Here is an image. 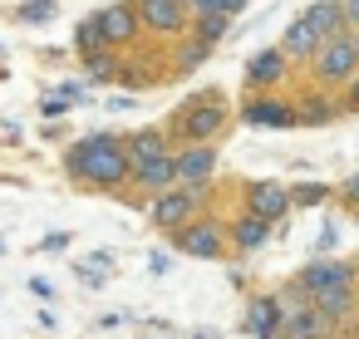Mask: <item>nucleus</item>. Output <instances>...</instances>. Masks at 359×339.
<instances>
[{
	"instance_id": "nucleus-18",
	"label": "nucleus",
	"mask_w": 359,
	"mask_h": 339,
	"mask_svg": "<svg viewBox=\"0 0 359 339\" xmlns=\"http://www.w3.org/2000/svg\"><path fill=\"white\" fill-rule=\"evenodd\" d=\"M295 113H300V123L320 128V123H330V118L344 113V94H330V89H320V94H300V99H295Z\"/></svg>"
},
{
	"instance_id": "nucleus-14",
	"label": "nucleus",
	"mask_w": 359,
	"mask_h": 339,
	"mask_svg": "<svg viewBox=\"0 0 359 339\" xmlns=\"http://www.w3.org/2000/svg\"><path fill=\"white\" fill-rule=\"evenodd\" d=\"M172 187H177L172 153H163V158H153V162L133 167V182H128V192H143V197H163V192H172Z\"/></svg>"
},
{
	"instance_id": "nucleus-40",
	"label": "nucleus",
	"mask_w": 359,
	"mask_h": 339,
	"mask_svg": "<svg viewBox=\"0 0 359 339\" xmlns=\"http://www.w3.org/2000/svg\"><path fill=\"white\" fill-rule=\"evenodd\" d=\"M354 221H359V212H354Z\"/></svg>"
},
{
	"instance_id": "nucleus-23",
	"label": "nucleus",
	"mask_w": 359,
	"mask_h": 339,
	"mask_svg": "<svg viewBox=\"0 0 359 339\" xmlns=\"http://www.w3.org/2000/svg\"><path fill=\"white\" fill-rule=\"evenodd\" d=\"M207 55H212V45H207V40H197V35L187 40V35H182V40H177V50H172V74H177V69H197Z\"/></svg>"
},
{
	"instance_id": "nucleus-8",
	"label": "nucleus",
	"mask_w": 359,
	"mask_h": 339,
	"mask_svg": "<svg viewBox=\"0 0 359 339\" xmlns=\"http://www.w3.org/2000/svg\"><path fill=\"white\" fill-rule=\"evenodd\" d=\"M138 20H143V30H153L163 40H182L192 25V11H187V0H138Z\"/></svg>"
},
{
	"instance_id": "nucleus-25",
	"label": "nucleus",
	"mask_w": 359,
	"mask_h": 339,
	"mask_svg": "<svg viewBox=\"0 0 359 339\" xmlns=\"http://www.w3.org/2000/svg\"><path fill=\"white\" fill-rule=\"evenodd\" d=\"M74 275H79L84 285H104V280L114 275V256H109V251H94L89 261H79V265H74Z\"/></svg>"
},
{
	"instance_id": "nucleus-32",
	"label": "nucleus",
	"mask_w": 359,
	"mask_h": 339,
	"mask_svg": "<svg viewBox=\"0 0 359 339\" xmlns=\"http://www.w3.org/2000/svg\"><path fill=\"white\" fill-rule=\"evenodd\" d=\"M212 6H217L222 15H231V20H236V15H241V11L251 6V0H212Z\"/></svg>"
},
{
	"instance_id": "nucleus-33",
	"label": "nucleus",
	"mask_w": 359,
	"mask_h": 339,
	"mask_svg": "<svg viewBox=\"0 0 359 339\" xmlns=\"http://www.w3.org/2000/svg\"><path fill=\"white\" fill-rule=\"evenodd\" d=\"M344 109H349V113H359V74H354V84L344 89Z\"/></svg>"
},
{
	"instance_id": "nucleus-12",
	"label": "nucleus",
	"mask_w": 359,
	"mask_h": 339,
	"mask_svg": "<svg viewBox=\"0 0 359 339\" xmlns=\"http://www.w3.org/2000/svg\"><path fill=\"white\" fill-rule=\"evenodd\" d=\"M246 334H256V339H280L285 334V305H280L276 290L246 300Z\"/></svg>"
},
{
	"instance_id": "nucleus-31",
	"label": "nucleus",
	"mask_w": 359,
	"mask_h": 339,
	"mask_svg": "<svg viewBox=\"0 0 359 339\" xmlns=\"http://www.w3.org/2000/svg\"><path fill=\"white\" fill-rule=\"evenodd\" d=\"M40 113H45V118H65V113H69V99H65V94H55V99H45V104H40Z\"/></svg>"
},
{
	"instance_id": "nucleus-2",
	"label": "nucleus",
	"mask_w": 359,
	"mask_h": 339,
	"mask_svg": "<svg viewBox=\"0 0 359 339\" xmlns=\"http://www.w3.org/2000/svg\"><path fill=\"white\" fill-rule=\"evenodd\" d=\"M226 123H231V104H226L217 89H207V94L187 99V104L172 113V123H168L163 133H168L172 148H187V143H212Z\"/></svg>"
},
{
	"instance_id": "nucleus-35",
	"label": "nucleus",
	"mask_w": 359,
	"mask_h": 339,
	"mask_svg": "<svg viewBox=\"0 0 359 339\" xmlns=\"http://www.w3.org/2000/svg\"><path fill=\"white\" fill-rule=\"evenodd\" d=\"M30 290H35L40 300H55V285H50V280H30Z\"/></svg>"
},
{
	"instance_id": "nucleus-24",
	"label": "nucleus",
	"mask_w": 359,
	"mask_h": 339,
	"mask_svg": "<svg viewBox=\"0 0 359 339\" xmlns=\"http://www.w3.org/2000/svg\"><path fill=\"white\" fill-rule=\"evenodd\" d=\"M226 30H231V15H222V11L197 15V20H192V35H197V40H207V45H222V40H226Z\"/></svg>"
},
{
	"instance_id": "nucleus-3",
	"label": "nucleus",
	"mask_w": 359,
	"mask_h": 339,
	"mask_svg": "<svg viewBox=\"0 0 359 339\" xmlns=\"http://www.w3.org/2000/svg\"><path fill=\"white\" fill-rule=\"evenodd\" d=\"M354 74H359V40H354V30L325 40V50L310 60V79H315V89L344 94V89L354 84Z\"/></svg>"
},
{
	"instance_id": "nucleus-29",
	"label": "nucleus",
	"mask_w": 359,
	"mask_h": 339,
	"mask_svg": "<svg viewBox=\"0 0 359 339\" xmlns=\"http://www.w3.org/2000/svg\"><path fill=\"white\" fill-rule=\"evenodd\" d=\"M334 197H339L344 212H359V177H349L344 187H334Z\"/></svg>"
},
{
	"instance_id": "nucleus-16",
	"label": "nucleus",
	"mask_w": 359,
	"mask_h": 339,
	"mask_svg": "<svg viewBox=\"0 0 359 339\" xmlns=\"http://www.w3.org/2000/svg\"><path fill=\"white\" fill-rule=\"evenodd\" d=\"M99 15H104V35H109V50H118V45H133V40L143 35L138 6H109V11H99Z\"/></svg>"
},
{
	"instance_id": "nucleus-10",
	"label": "nucleus",
	"mask_w": 359,
	"mask_h": 339,
	"mask_svg": "<svg viewBox=\"0 0 359 339\" xmlns=\"http://www.w3.org/2000/svg\"><path fill=\"white\" fill-rule=\"evenodd\" d=\"M285 79H290V60H285L280 45L251 55V64H246V89H251V94H280Z\"/></svg>"
},
{
	"instance_id": "nucleus-21",
	"label": "nucleus",
	"mask_w": 359,
	"mask_h": 339,
	"mask_svg": "<svg viewBox=\"0 0 359 339\" xmlns=\"http://www.w3.org/2000/svg\"><path fill=\"white\" fill-rule=\"evenodd\" d=\"M123 143H128V162H133V167H143V162H153V158L172 153V143H168V133H163V128H138V133H128Z\"/></svg>"
},
{
	"instance_id": "nucleus-41",
	"label": "nucleus",
	"mask_w": 359,
	"mask_h": 339,
	"mask_svg": "<svg viewBox=\"0 0 359 339\" xmlns=\"http://www.w3.org/2000/svg\"><path fill=\"white\" fill-rule=\"evenodd\" d=\"M354 40H359V30H354Z\"/></svg>"
},
{
	"instance_id": "nucleus-37",
	"label": "nucleus",
	"mask_w": 359,
	"mask_h": 339,
	"mask_svg": "<svg viewBox=\"0 0 359 339\" xmlns=\"http://www.w3.org/2000/svg\"><path fill=\"white\" fill-rule=\"evenodd\" d=\"M344 334H349V339H359V319H354V324H349V329H344Z\"/></svg>"
},
{
	"instance_id": "nucleus-38",
	"label": "nucleus",
	"mask_w": 359,
	"mask_h": 339,
	"mask_svg": "<svg viewBox=\"0 0 359 339\" xmlns=\"http://www.w3.org/2000/svg\"><path fill=\"white\" fill-rule=\"evenodd\" d=\"M320 339H349V334H344V329H334V334H320Z\"/></svg>"
},
{
	"instance_id": "nucleus-27",
	"label": "nucleus",
	"mask_w": 359,
	"mask_h": 339,
	"mask_svg": "<svg viewBox=\"0 0 359 339\" xmlns=\"http://www.w3.org/2000/svg\"><path fill=\"white\" fill-rule=\"evenodd\" d=\"M84 69H89V79H109V74H118L123 64H118L114 50H94V55H84Z\"/></svg>"
},
{
	"instance_id": "nucleus-22",
	"label": "nucleus",
	"mask_w": 359,
	"mask_h": 339,
	"mask_svg": "<svg viewBox=\"0 0 359 339\" xmlns=\"http://www.w3.org/2000/svg\"><path fill=\"white\" fill-rule=\"evenodd\" d=\"M74 50L79 55H94V50H109V35H104V15H89L79 30H74Z\"/></svg>"
},
{
	"instance_id": "nucleus-7",
	"label": "nucleus",
	"mask_w": 359,
	"mask_h": 339,
	"mask_svg": "<svg viewBox=\"0 0 359 339\" xmlns=\"http://www.w3.org/2000/svg\"><path fill=\"white\" fill-rule=\"evenodd\" d=\"M241 207L256 212V216H266L271 226H280V221L295 212V202H290V182H276V177L246 182V187H241Z\"/></svg>"
},
{
	"instance_id": "nucleus-34",
	"label": "nucleus",
	"mask_w": 359,
	"mask_h": 339,
	"mask_svg": "<svg viewBox=\"0 0 359 339\" xmlns=\"http://www.w3.org/2000/svg\"><path fill=\"white\" fill-rule=\"evenodd\" d=\"M148 270H153V275H168V270H172V265H168V256H163V251H158V256H148Z\"/></svg>"
},
{
	"instance_id": "nucleus-6",
	"label": "nucleus",
	"mask_w": 359,
	"mask_h": 339,
	"mask_svg": "<svg viewBox=\"0 0 359 339\" xmlns=\"http://www.w3.org/2000/svg\"><path fill=\"white\" fill-rule=\"evenodd\" d=\"M236 113H241L246 128H300V113H295L290 94H246Z\"/></svg>"
},
{
	"instance_id": "nucleus-39",
	"label": "nucleus",
	"mask_w": 359,
	"mask_h": 339,
	"mask_svg": "<svg viewBox=\"0 0 359 339\" xmlns=\"http://www.w3.org/2000/svg\"><path fill=\"white\" fill-rule=\"evenodd\" d=\"M349 261H354V280H359V251H354V256H349Z\"/></svg>"
},
{
	"instance_id": "nucleus-5",
	"label": "nucleus",
	"mask_w": 359,
	"mask_h": 339,
	"mask_svg": "<svg viewBox=\"0 0 359 339\" xmlns=\"http://www.w3.org/2000/svg\"><path fill=\"white\" fill-rule=\"evenodd\" d=\"M172 251L192 256V261H226L231 251V231L217 212H202L197 221H187L182 231H172Z\"/></svg>"
},
{
	"instance_id": "nucleus-11",
	"label": "nucleus",
	"mask_w": 359,
	"mask_h": 339,
	"mask_svg": "<svg viewBox=\"0 0 359 339\" xmlns=\"http://www.w3.org/2000/svg\"><path fill=\"white\" fill-rule=\"evenodd\" d=\"M172 167H177V187H207L217 177V148L212 143L172 148Z\"/></svg>"
},
{
	"instance_id": "nucleus-28",
	"label": "nucleus",
	"mask_w": 359,
	"mask_h": 339,
	"mask_svg": "<svg viewBox=\"0 0 359 339\" xmlns=\"http://www.w3.org/2000/svg\"><path fill=\"white\" fill-rule=\"evenodd\" d=\"M276 295H280V305H285V310H300V305H310V295H305V285H300L295 275H290V280H285Z\"/></svg>"
},
{
	"instance_id": "nucleus-15",
	"label": "nucleus",
	"mask_w": 359,
	"mask_h": 339,
	"mask_svg": "<svg viewBox=\"0 0 359 339\" xmlns=\"http://www.w3.org/2000/svg\"><path fill=\"white\" fill-rule=\"evenodd\" d=\"M226 231H231V251H261V246L271 241V231H276V226H271L266 216H256V212H246V207H241V212L226 221Z\"/></svg>"
},
{
	"instance_id": "nucleus-36",
	"label": "nucleus",
	"mask_w": 359,
	"mask_h": 339,
	"mask_svg": "<svg viewBox=\"0 0 359 339\" xmlns=\"http://www.w3.org/2000/svg\"><path fill=\"white\" fill-rule=\"evenodd\" d=\"M344 15H349V25H359V0H344Z\"/></svg>"
},
{
	"instance_id": "nucleus-17",
	"label": "nucleus",
	"mask_w": 359,
	"mask_h": 339,
	"mask_svg": "<svg viewBox=\"0 0 359 339\" xmlns=\"http://www.w3.org/2000/svg\"><path fill=\"white\" fill-rule=\"evenodd\" d=\"M320 40H334V35H344L349 30V15H344V0H315V6L300 15Z\"/></svg>"
},
{
	"instance_id": "nucleus-19",
	"label": "nucleus",
	"mask_w": 359,
	"mask_h": 339,
	"mask_svg": "<svg viewBox=\"0 0 359 339\" xmlns=\"http://www.w3.org/2000/svg\"><path fill=\"white\" fill-rule=\"evenodd\" d=\"M320 334H334V324H330L315 305L285 310V334H280V339H320Z\"/></svg>"
},
{
	"instance_id": "nucleus-26",
	"label": "nucleus",
	"mask_w": 359,
	"mask_h": 339,
	"mask_svg": "<svg viewBox=\"0 0 359 339\" xmlns=\"http://www.w3.org/2000/svg\"><path fill=\"white\" fill-rule=\"evenodd\" d=\"M334 197V187H325V182H300V187H290V202L295 207H325Z\"/></svg>"
},
{
	"instance_id": "nucleus-13",
	"label": "nucleus",
	"mask_w": 359,
	"mask_h": 339,
	"mask_svg": "<svg viewBox=\"0 0 359 339\" xmlns=\"http://www.w3.org/2000/svg\"><path fill=\"white\" fill-rule=\"evenodd\" d=\"M310 305L334 324V329H349L359 319V285H334V290H320L310 295Z\"/></svg>"
},
{
	"instance_id": "nucleus-4",
	"label": "nucleus",
	"mask_w": 359,
	"mask_h": 339,
	"mask_svg": "<svg viewBox=\"0 0 359 339\" xmlns=\"http://www.w3.org/2000/svg\"><path fill=\"white\" fill-rule=\"evenodd\" d=\"M207 202H212V182L207 187H172V192H163V197H148L143 202V212H148V226H158V231H182L187 221H197L202 212H207Z\"/></svg>"
},
{
	"instance_id": "nucleus-9",
	"label": "nucleus",
	"mask_w": 359,
	"mask_h": 339,
	"mask_svg": "<svg viewBox=\"0 0 359 339\" xmlns=\"http://www.w3.org/2000/svg\"><path fill=\"white\" fill-rule=\"evenodd\" d=\"M295 280L305 285V295H320V290H334V285H359L354 261H344V256H315L295 270Z\"/></svg>"
},
{
	"instance_id": "nucleus-20",
	"label": "nucleus",
	"mask_w": 359,
	"mask_h": 339,
	"mask_svg": "<svg viewBox=\"0 0 359 339\" xmlns=\"http://www.w3.org/2000/svg\"><path fill=\"white\" fill-rule=\"evenodd\" d=\"M280 50H285V60H290V64H310V60H315V55L325 50V40H320V35H315V30H310L305 20H295V25L285 30Z\"/></svg>"
},
{
	"instance_id": "nucleus-30",
	"label": "nucleus",
	"mask_w": 359,
	"mask_h": 339,
	"mask_svg": "<svg viewBox=\"0 0 359 339\" xmlns=\"http://www.w3.org/2000/svg\"><path fill=\"white\" fill-rule=\"evenodd\" d=\"M55 15V6L50 0H35V6H20V20H50Z\"/></svg>"
},
{
	"instance_id": "nucleus-1",
	"label": "nucleus",
	"mask_w": 359,
	"mask_h": 339,
	"mask_svg": "<svg viewBox=\"0 0 359 339\" xmlns=\"http://www.w3.org/2000/svg\"><path fill=\"white\" fill-rule=\"evenodd\" d=\"M65 172H69L74 182H84L89 192H128V182H133L128 143L114 138V133H89V138L69 143Z\"/></svg>"
}]
</instances>
